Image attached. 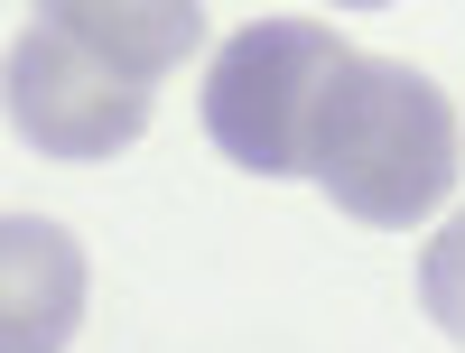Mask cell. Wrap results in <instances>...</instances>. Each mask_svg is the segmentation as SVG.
I'll list each match as a JSON object with an SVG mask.
<instances>
[{
    "instance_id": "1",
    "label": "cell",
    "mask_w": 465,
    "mask_h": 353,
    "mask_svg": "<svg viewBox=\"0 0 465 353\" xmlns=\"http://www.w3.org/2000/svg\"><path fill=\"white\" fill-rule=\"evenodd\" d=\"M205 10L186 0H56L37 28L10 37V122L37 159H112L149 131L159 112V74L196 56Z\"/></svg>"
},
{
    "instance_id": "2",
    "label": "cell",
    "mask_w": 465,
    "mask_h": 353,
    "mask_svg": "<svg viewBox=\"0 0 465 353\" xmlns=\"http://www.w3.org/2000/svg\"><path fill=\"white\" fill-rule=\"evenodd\" d=\"M456 168H465L456 159V112L410 56H354L335 74V93L317 112V140H307V177L354 223L401 232L419 214H438Z\"/></svg>"
},
{
    "instance_id": "3",
    "label": "cell",
    "mask_w": 465,
    "mask_h": 353,
    "mask_svg": "<svg viewBox=\"0 0 465 353\" xmlns=\"http://www.w3.org/2000/svg\"><path fill=\"white\" fill-rule=\"evenodd\" d=\"M363 47H344L326 19H252L205 65V140L252 177H307V140L335 93V74Z\"/></svg>"
},
{
    "instance_id": "4",
    "label": "cell",
    "mask_w": 465,
    "mask_h": 353,
    "mask_svg": "<svg viewBox=\"0 0 465 353\" xmlns=\"http://www.w3.org/2000/svg\"><path fill=\"white\" fill-rule=\"evenodd\" d=\"M84 326V251L47 214L0 223V353H65Z\"/></svg>"
},
{
    "instance_id": "5",
    "label": "cell",
    "mask_w": 465,
    "mask_h": 353,
    "mask_svg": "<svg viewBox=\"0 0 465 353\" xmlns=\"http://www.w3.org/2000/svg\"><path fill=\"white\" fill-rule=\"evenodd\" d=\"M419 307L465 344V205L447 214V232H429V251H419Z\"/></svg>"
}]
</instances>
